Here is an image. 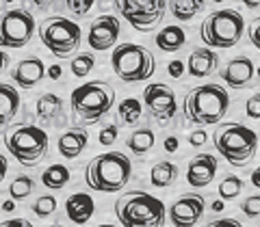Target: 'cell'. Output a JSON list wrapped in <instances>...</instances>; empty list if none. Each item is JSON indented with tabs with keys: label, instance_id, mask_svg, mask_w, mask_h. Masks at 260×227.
Listing matches in <instances>:
<instances>
[{
	"label": "cell",
	"instance_id": "39",
	"mask_svg": "<svg viewBox=\"0 0 260 227\" xmlns=\"http://www.w3.org/2000/svg\"><path fill=\"white\" fill-rule=\"evenodd\" d=\"M204 227H243V225L237 218H215V221H208Z\"/></svg>",
	"mask_w": 260,
	"mask_h": 227
},
{
	"label": "cell",
	"instance_id": "8",
	"mask_svg": "<svg viewBox=\"0 0 260 227\" xmlns=\"http://www.w3.org/2000/svg\"><path fill=\"white\" fill-rule=\"evenodd\" d=\"M243 30H245V20L237 9H219L202 22L200 37L208 48L225 50L241 42Z\"/></svg>",
	"mask_w": 260,
	"mask_h": 227
},
{
	"label": "cell",
	"instance_id": "31",
	"mask_svg": "<svg viewBox=\"0 0 260 227\" xmlns=\"http://www.w3.org/2000/svg\"><path fill=\"white\" fill-rule=\"evenodd\" d=\"M93 67H95V56L93 54L80 52L72 59V74H74L76 78H85Z\"/></svg>",
	"mask_w": 260,
	"mask_h": 227
},
{
	"label": "cell",
	"instance_id": "17",
	"mask_svg": "<svg viewBox=\"0 0 260 227\" xmlns=\"http://www.w3.org/2000/svg\"><path fill=\"white\" fill-rule=\"evenodd\" d=\"M46 76V65L39 56H26L22 59L11 71V80L20 89H32L37 87Z\"/></svg>",
	"mask_w": 260,
	"mask_h": 227
},
{
	"label": "cell",
	"instance_id": "19",
	"mask_svg": "<svg viewBox=\"0 0 260 227\" xmlns=\"http://www.w3.org/2000/svg\"><path fill=\"white\" fill-rule=\"evenodd\" d=\"M95 212V201L89 193H72L65 199V214L74 225H85Z\"/></svg>",
	"mask_w": 260,
	"mask_h": 227
},
{
	"label": "cell",
	"instance_id": "12",
	"mask_svg": "<svg viewBox=\"0 0 260 227\" xmlns=\"http://www.w3.org/2000/svg\"><path fill=\"white\" fill-rule=\"evenodd\" d=\"M143 106L162 126L172 121L178 112V102L174 89L165 83H152L143 89Z\"/></svg>",
	"mask_w": 260,
	"mask_h": 227
},
{
	"label": "cell",
	"instance_id": "21",
	"mask_svg": "<svg viewBox=\"0 0 260 227\" xmlns=\"http://www.w3.org/2000/svg\"><path fill=\"white\" fill-rule=\"evenodd\" d=\"M35 117L39 124L54 126L63 119V100L56 93H44L39 95V100L35 104Z\"/></svg>",
	"mask_w": 260,
	"mask_h": 227
},
{
	"label": "cell",
	"instance_id": "9",
	"mask_svg": "<svg viewBox=\"0 0 260 227\" xmlns=\"http://www.w3.org/2000/svg\"><path fill=\"white\" fill-rule=\"evenodd\" d=\"M39 39L42 44L59 59H68L70 54H74L80 46L83 32L74 20H68L63 15H52V18L44 20L39 24Z\"/></svg>",
	"mask_w": 260,
	"mask_h": 227
},
{
	"label": "cell",
	"instance_id": "7",
	"mask_svg": "<svg viewBox=\"0 0 260 227\" xmlns=\"http://www.w3.org/2000/svg\"><path fill=\"white\" fill-rule=\"evenodd\" d=\"M113 74L124 83H143L156 71L154 54L139 44H119L111 54Z\"/></svg>",
	"mask_w": 260,
	"mask_h": 227
},
{
	"label": "cell",
	"instance_id": "27",
	"mask_svg": "<svg viewBox=\"0 0 260 227\" xmlns=\"http://www.w3.org/2000/svg\"><path fill=\"white\" fill-rule=\"evenodd\" d=\"M70 182V169L65 165H50L42 173V184L50 191H61Z\"/></svg>",
	"mask_w": 260,
	"mask_h": 227
},
{
	"label": "cell",
	"instance_id": "44",
	"mask_svg": "<svg viewBox=\"0 0 260 227\" xmlns=\"http://www.w3.org/2000/svg\"><path fill=\"white\" fill-rule=\"evenodd\" d=\"M7 171H9V160H7V158L3 156V154H0V184H3Z\"/></svg>",
	"mask_w": 260,
	"mask_h": 227
},
{
	"label": "cell",
	"instance_id": "36",
	"mask_svg": "<svg viewBox=\"0 0 260 227\" xmlns=\"http://www.w3.org/2000/svg\"><path fill=\"white\" fill-rule=\"evenodd\" d=\"M245 115L249 119H260V91L251 93V97L245 102Z\"/></svg>",
	"mask_w": 260,
	"mask_h": 227
},
{
	"label": "cell",
	"instance_id": "45",
	"mask_svg": "<svg viewBox=\"0 0 260 227\" xmlns=\"http://www.w3.org/2000/svg\"><path fill=\"white\" fill-rule=\"evenodd\" d=\"M52 3H54V0H32L35 9H39V11H48L52 7Z\"/></svg>",
	"mask_w": 260,
	"mask_h": 227
},
{
	"label": "cell",
	"instance_id": "48",
	"mask_svg": "<svg viewBox=\"0 0 260 227\" xmlns=\"http://www.w3.org/2000/svg\"><path fill=\"white\" fill-rule=\"evenodd\" d=\"M3 210H5V212H13V210H15V201L13 199H7L5 204H3Z\"/></svg>",
	"mask_w": 260,
	"mask_h": 227
},
{
	"label": "cell",
	"instance_id": "3",
	"mask_svg": "<svg viewBox=\"0 0 260 227\" xmlns=\"http://www.w3.org/2000/svg\"><path fill=\"white\" fill-rule=\"evenodd\" d=\"M133 165L121 152H104L85 167V182L95 193H119L130 182Z\"/></svg>",
	"mask_w": 260,
	"mask_h": 227
},
{
	"label": "cell",
	"instance_id": "13",
	"mask_svg": "<svg viewBox=\"0 0 260 227\" xmlns=\"http://www.w3.org/2000/svg\"><path fill=\"white\" fill-rule=\"evenodd\" d=\"M206 201L200 193H189L184 197L176 199L167 210V216L174 227H195L200 218L204 216Z\"/></svg>",
	"mask_w": 260,
	"mask_h": 227
},
{
	"label": "cell",
	"instance_id": "50",
	"mask_svg": "<svg viewBox=\"0 0 260 227\" xmlns=\"http://www.w3.org/2000/svg\"><path fill=\"white\" fill-rule=\"evenodd\" d=\"M213 210H215V212H221V210H223V199L213 201Z\"/></svg>",
	"mask_w": 260,
	"mask_h": 227
},
{
	"label": "cell",
	"instance_id": "38",
	"mask_svg": "<svg viewBox=\"0 0 260 227\" xmlns=\"http://www.w3.org/2000/svg\"><path fill=\"white\" fill-rule=\"evenodd\" d=\"M184 71H186L184 63H182V61H178V59H176V61H172V63L167 65V74L172 76V78H182Z\"/></svg>",
	"mask_w": 260,
	"mask_h": 227
},
{
	"label": "cell",
	"instance_id": "35",
	"mask_svg": "<svg viewBox=\"0 0 260 227\" xmlns=\"http://www.w3.org/2000/svg\"><path fill=\"white\" fill-rule=\"evenodd\" d=\"M117 134H119V128L115 124H109V126H104L100 130V134H98V143L104 145V147H109V145H113L117 141Z\"/></svg>",
	"mask_w": 260,
	"mask_h": 227
},
{
	"label": "cell",
	"instance_id": "25",
	"mask_svg": "<svg viewBox=\"0 0 260 227\" xmlns=\"http://www.w3.org/2000/svg\"><path fill=\"white\" fill-rule=\"evenodd\" d=\"M206 0H167V9L180 22H191L200 11H204Z\"/></svg>",
	"mask_w": 260,
	"mask_h": 227
},
{
	"label": "cell",
	"instance_id": "34",
	"mask_svg": "<svg viewBox=\"0 0 260 227\" xmlns=\"http://www.w3.org/2000/svg\"><path fill=\"white\" fill-rule=\"evenodd\" d=\"M241 210H243V214H245L247 218L260 216V195H249V197L241 204Z\"/></svg>",
	"mask_w": 260,
	"mask_h": 227
},
{
	"label": "cell",
	"instance_id": "14",
	"mask_svg": "<svg viewBox=\"0 0 260 227\" xmlns=\"http://www.w3.org/2000/svg\"><path fill=\"white\" fill-rule=\"evenodd\" d=\"M119 20L115 15H109L104 13L100 18H95L89 26V35H87V44L91 46V50L95 52H104V50H111L113 46L117 44L119 39Z\"/></svg>",
	"mask_w": 260,
	"mask_h": 227
},
{
	"label": "cell",
	"instance_id": "37",
	"mask_svg": "<svg viewBox=\"0 0 260 227\" xmlns=\"http://www.w3.org/2000/svg\"><path fill=\"white\" fill-rule=\"evenodd\" d=\"M247 35H249L251 46H254L256 50L260 52V18H256L254 22H251V26H249V30H247Z\"/></svg>",
	"mask_w": 260,
	"mask_h": 227
},
{
	"label": "cell",
	"instance_id": "46",
	"mask_svg": "<svg viewBox=\"0 0 260 227\" xmlns=\"http://www.w3.org/2000/svg\"><path fill=\"white\" fill-rule=\"evenodd\" d=\"M7 65H9V54H7L3 48H0V74L7 69Z\"/></svg>",
	"mask_w": 260,
	"mask_h": 227
},
{
	"label": "cell",
	"instance_id": "40",
	"mask_svg": "<svg viewBox=\"0 0 260 227\" xmlns=\"http://www.w3.org/2000/svg\"><path fill=\"white\" fill-rule=\"evenodd\" d=\"M208 134L204 132V130H195V132L189 134V145H193V147H202V145L206 143Z\"/></svg>",
	"mask_w": 260,
	"mask_h": 227
},
{
	"label": "cell",
	"instance_id": "30",
	"mask_svg": "<svg viewBox=\"0 0 260 227\" xmlns=\"http://www.w3.org/2000/svg\"><path fill=\"white\" fill-rule=\"evenodd\" d=\"M243 186L245 184H243V180L239 175H225L223 180L219 182V197L223 201H230L243 193Z\"/></svg>",
	"mask_w": 260,
	"mask_h": 227
},
{
	"label": "cell",
	"instance_id": "52",
	"mask_svg": "<svg viewBox=\"0 0 260 227\" xmlns=\"http://www.w3.org/2000/svg\"><path fill=\"white\" fill-rule=\"evenodd\" d=\"M50 227H65V225H61V223H54V225H50Z\"/></svg>",
	"mask_w": 260,
	"mask_h": 227
},
{
	"label": "cell",
	"instance_id": "55",
	"mask_svg": "<svg viewBox=\"0 0 260 227\" xmlns=\"http://www.w3.org/2000/svg\"><path fill=\"white\" fill-rule=\"evenodd\" d=\"M5 3H13V0H5Z\"/></svg>",
	"mask_w": 260,
	"mask_h": 227
},
{
	"label": "cell",
	"instance_id": "16",
	"mask_svg": "<svg viewBox=\"0 0 260 227\" xmlns=\"http://www.w3.org/2000/svg\"><path fill=\"white\" fill-rule=\"evenodd\" d=\"M217 175V158L210 154H198L186 165V182L193 188H206Z\"/></svg>",
	"mask_w": 260,
	"mask_h": 227
},
{
	"label": "cell",
	"instance_id": "42",
	"mask_svg": "<svg viewBox=\"0 0 260 227\" xmlns=\"http://www.w3.org/2000/svg\"><path fill=\"white\" fill-rule=\"evenodd\" d=\"M63 74V69H61V65H50V67H46V76L50 78V80H59Z\"/></svg>",
	"mask_w": 260,
	"mask_h": 227
},
{
	"label": "cell",
	"instance_id": "28",
	"mask_svg": "<svg viewBox=\"0 0 260 227\" xmlns=\"http://www.w3.org/2000/svg\"><path fill=\"white\" fill-rule=\"evenodd\" d=\"M117 115L124 126H137L143 115V104L137 97H128V100H124L117 106Z\"/></svg>",
	"mask_w": 260,
	"mask_h": 227
},
{
	"label": "cell",
	"instance_id": "41",
	"mask_svg": "<svg viewBox=\"0 0 260 227\" xmlns=\"http://www.w3.org/2000/svg\"><path fill=\"white\" fill-rule=\"evenodd\" d=\"M0 227H32V223L26 218H9V221L0 223Z\"/></svg>",
	"mask_w": 260,
	"mask_h": 227
},
{
	"label": "cell",
	"instance_id": "33",
	"mask_svg": "<svg viewBox=\"0 0 260 227\" xmlns=\"http://www.w3.org/2000/svg\"><path fill=\"white\" fill-rule=\"evenodd\" d=\"M93 5H95V0H65V7H68V11L74 18H85L93 9Z\"/></svg>",
	"mask_w": 260,
	"mask_h": 227
},
{
	"label": "cell",
	"instance_id": "5",
	"mask_svg": "<svg viewBox=\"0 0 260 227\" xmlns=\"http://www.w3.org/2000/svg\"><path fill=\"white\" fill-rule=\"evenodd\" d=\"M5 147L22 167H37L48 156V134L42 126L35 124H13L5 132Z\"/></svg>",
	"mask_w": 260,
	"mask_h": 227
},
{
	"label": "cell",
	"instance_id": "51",
	"mask_svg": "<svg viewBox=\"0 0 260 227\" xmlns=\"http://www.w3.org/2000/svg\"><path fill=\"white\" fill-rule=\"evenodd\" d=\"M98 227H115V225H109V223H102V225H98Z\"/></svg>",
	"mask_w": 260,
	"mask_h": 227
},
{
	"label": "cell",
	"instance_id": "11",
	"mask_svg": "<svg viewBox=\"0 0 260 227\" xmlns=\"http://www.w3.org/2000/svg\"><path fill=\"white\" fill-rule=\"evenodd\" d=\"M35 35V18L26 9L0 13V48H24Z\"/></svg>",
	"mask_w": 260,
	"mask_h": 227
},
{
	"label": "cell",
	"instance_id": "24",
	"mask_svg": "<svg viewBox=\"0 0 260 227\" xmlns=\"http://www.w3.org/2000/svg\"><path fill=\"white\" fill-rule=\"evenodd\" d=\"M178 180V167L172 160H160L150 169V184L154 188H169Z\"/></svg>",
	"mask_w": 260,
	"mask_h": 227
},
{
	"label": "cell",
	"instance_id": "6",
	"mask_svg": "<svg viewBox=\"0 0 260 227\" xmlns=\"http://www.w3.org/2000/svg\"><path fill=\"white\" fill-rule=\"evenodd\" d=\"M115 216L121 227H160L165 221V204L150 193L130 191L117 199Z\"/></svg>",
	"mask_w": 260,
	"mask_h": 227
},
{
	"label": "cell",
	"instance_id": "54",
	"mask_svg": "<svg viewBox=\"0 0 260 227\" xmlns=\"http://www.w3.org/2000/svg\"><path fill=\"white\" fill-rule=\"evenodd\" d=\"M213 3H221V0H213Z\"/></svg>",
	"mask_w": 260,
	"mask_h": 227
},
{
	"label": "cell",
	"instance_id": "43",
	"mask_svg": "<svg viewBox=\"0 0 260 227\" xmlns=\"http://www.w3.org/2000/svg\"><path fill=\"white\" fill-rule=\"evenodd\" d=\"M165 152H169V154L178 152V139L176 136H167L165 139Z\"/></svg>",
	"mask_w": 260,
	"mask_h": 227
},
{
	"label": "cell",
	"instance_id": "4",
	"mask_svg": "<svg viewBox=\"0 0 260 227\" xmlns=\"http://www.w3.org/2000/svg\"><path fill=\"white\" fill-rule=\"evenodd\" d=\"M213 145L232 167H247L258 154V134L243 124H219Z\"/></svg>",
	"mask_w": 260,
	"mask_h": 227
},
{
	"label": "cell",
	"instance_id": "1",
	"mask_svg": "<svg viewBox=\"0 0 260 227\" xmlns=\"http://www.w3.org/2000/svg\"><path fill=\"white\" fill-rule=\"evenodd\" d=\"M228 108H230V95L217 83L193 87L182 100V117L191 126L206 128L221 124Z\"/></svg>",
	"mask_w": 260,
	"mask_h": 227
},
{
	"label": "cell",
	"instance_id": "20",
	"mask_svg": "<svg viewBox=\"0 0 260 227\" xmlns=\"http://www.w3.org/2000/svg\"><path fill=\"white\" fill-rule=\"evenodd\" d=\"M219 65V54L213 48H198L189 54V61H186V71L193 78H206L217 69Z\"/></svg>",
	"mask_w": 260,
	"mask_h": 227
},
{
	"label": "cell",
	"instance_id": "22",
	"mask_svg": "<svg viewBox=\"0 0 260 227\" xmlns=\"http://www.w3.org/2000/svg\"><path fill=\"white\" fill-rule=\"evenodd\" d=\"M20 110V93L9 83H0V126H9Z\"/></svg>",
	"mask_w": 260,
	"mask_h": 227
},
{
	"label": "cell",
	"instance_id": "53",
	"mask_svg": "<svg viewBox=\"0 0 260 227\" xmlns=\"http://www.w3.org/2000/svg\"><path fill=\"white\" fill-rule=\"evenodd\" d=\"M256 74H258V78H260V67H258V69H256Z\"/></svg>",
	"mask_w": 260,
	"mask_h": 227
},
{
	"label": "cell",
	"instance_id": "23",
	"mask_svg": "<svg viewBox=\"0 0 260 227\" xmlns=\"http://www.w3.org/2000/svg\"><path fill=\"white\" fill-rule=\"evenodd\" d=\"M154 42H156V48L160 52H178L186 44V32L176 24H169L156 32Z\"/></svg>",
	"mask_w": 260,
	"mask_h": 227
},
{
	"label": "cell",
	"instance_id": "47",
	"mask_svg": "<svg viewBox=\"0 0 260 227\" xmlns=\"http://www.w3.org/2000/svg\"><path fill=\"white\" fill-rule=\"evenodd\" d=\"M251 184H254L256 188L260 191V167H256L254 171H251Z\"/></svg>",
	"mask_w": 260,
	"mask_h": 227
},
{
	"label": "cell",
	"instance_id": "15",
	"mask_svg": "<svg viewBox=\"0 0 260 227\" xmlns=\"http://www.w3.org/2000/svg\"><path fill=\"white\" fill-rule=\"evenodd\" d=\"M256 74V65L249 56H237L225 63V67L219 71V78L230 87V89H243L251 83Z\"/></svg>",
	"mask_w": 260,
	"mask_h": 227
},
{
	"label": "cell",
	"instance_id": "10",
	"mask_svg": "<svg viewBox=\"0 0 260 227\" xmlns=\"http://www.w3.org/2000/svg\"><path fill=\"white\" fill-rule=\"evenodd\" d=\"M115 9L135 30L150 32L160 24L167 0H113Z\"/></svg>",
	"mask_w": 260,
	"mask_h": 227
},
{
	"label": "cell",
	"instance_id": "2",
	"mask_svg": "<svg viewBox=\"0 0 260 227\" xmlns=\"http://www.w3.org/2000/svg\"><path fill=\"white\" fill-rule=\"evenodd\" d=\"M72 117L80 126L100 124L115 106V89L104 80H91L80 85L70 95Z\"/></svg>",
	"mask_w": 260,
	"mask_h": 227
},
{
	"label": "cell",
	"instance_id": "32",
	"mask_svg": "<svg viewBox=\"0 0 260 227\" xmlns=\"http://www.w3.org/2000/svg\"><path fill=\"white\" fill-rule=\"evenodd\" d=\"M30 210H32V212H35V216H39V218L52 216L54 210H56V197H54V195H42V197L35 199V204H32Z\"/></svg>",
	"mask_w": 260,
	"mask_h": 227
},
{
	"label": "cell",
	"instance_id": "26",
	"mask_svg": "<svg viewBox=\"0 0 260 227\" xmlns=\"http://www.w3.org/2000/svg\"><path fill=\"white\" fill-rule=\"evenodd\" d=\"M154 130H150V128H137L135 132H130V136H128V141H126V145H128V149L135 154V156H145L152 147H154Z\"/></svg>",
	"mask_w": 260,
	"mask_h": 227
},
{
	"label": "cell",
	"instance_id": "29",
	"mask_svg": "<svg viewBox=\"0 0 260 227\" xmlns=\"http://www.w3.org/2000/svg\"><path fill=\"white\" fill-rule=\"evenodd\" d=\"M32 188H35V182H32L28 175H18V177H13L9 184V197L13 201H24L32 193Z\"/></svg>",
	"mask_w": 260,
	"mask_h": 227
},
{
	"label": "cell",
	"instance_id": "49",
	"mask_svg": "<svg viewBox=\"0 0 260 227\" xmlns=\"http://www.w3.org/2000/svg\"><path fill=\"white\" fill-rule=\"evenodd\" d=\"M243 5H245L247 9H258V7H260V0H243Z\"/></svg>",
	"mask_w": 260,
	"mask_h": 227
},
{
	"label": "cell",
	"instance_id": "18",
	"mask_svg": "<svg viewBox=\"0 0 260 227\" xmlns=\"http://www.w3.org/2000/svg\"><path fill=\"white\" fill-rule=\"evenodd\" d=\"M87 143H89V132L85 130V126H76V128H68L63 134H59L56 147H59V154L63 158L74 160L87 149Z\"/></svg>",
	"mask_w": 260,
	"mask_h": 227
}]
</instances>
